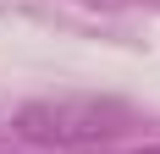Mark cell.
Returning a JSON list of instances; mask_svg holds the SVG:
<instances>
[{
  "mask_svg": "<svg viewBox=\"0 0 160 154\" xmlns=\"http://www.w3.org/2000/svg\"><path fill=\"white\" fill-rule=\"evenodd\" d=\"M132 154H160V143H155V149H132Z\"/></svg>",
  "mask_w": 160,
  "mask_h": 154,
  "instance_id": "cell-2",
  "label": "cell"
},
{
  "mask_svg": "<svg viewBox=\"0 0 160 154\" xmlns=\"http://www.w3.org/2000/svg\"><path fill=\"white\" fill-rule=\"evenodd\" d=\"M127 127V105L116 99H39L17 116V132L44 149H78V143H99Z\"/></svg>",
  "mask_w": 160,
  "mask_h": 154,
  "instance_id": "cell-1",
  "label": "cell"
}]
</instances>
